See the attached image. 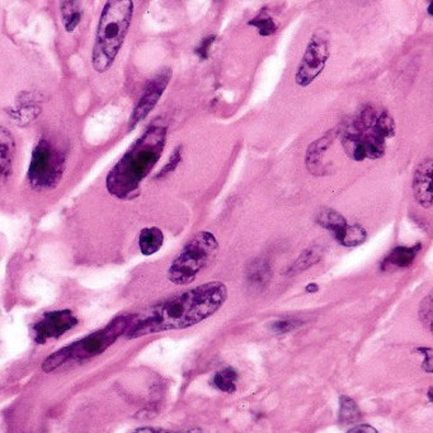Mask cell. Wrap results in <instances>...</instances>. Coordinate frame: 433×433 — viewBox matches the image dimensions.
Listing matches in <instances>:
<instances>
[{
    "label": "cell",
    "mask_w": 433,
    "mask_h": 433,
    "mask_svg": "<svg viewBox=\"0 0 433 433\" xmlns=\"http://www.w3.org/2000/svg\"><path fill=\"white\" fill-rule=\"evenodd\" d=\"M228 300V287L212 281L147 306L133 315L126 338L136 339L161 331H181L212 317Z\"/></svg>",
    "instance_id": "6da1fadb"
},
{
    "label": "cell",
    "mask_w": 433,
    "mask_h": 433,
    "mask_svg": "<svg viewBox=\"0 0 433 433\" xmlns=\"http://www.w3.org/2000/svg\"><path fill=\"white\" fill-rule=\"evenodd\" d=\"M168 128L161 120L153 122L109 171L106 185L111 195L128 200L138 195L141 182L158 163L166 144Z\"/></svg>",
    "instance_id": "7a4b0ae2"
},
{
    "label": "cell",
    "mask_w": 433,
    "mask_h": 433,
    "mask_svg": "<svg viewBox=\"0 0 433 433\" xmlns=\"http://www.w3.org/2000/svg\"><path fill=\"white\" fill-rule=\"evenodd\" d=\"M133 0H109L103 7L92 50V66L97 73H106L115 63L125 44L134 17Z\"/></svg>",
    "instance_id": "3957f363"
},
{
    "label": "cell",
    "mask_w": 433,
    "mask_h": 433,
    "mask_svg": "<svg viewBox=\"0 0 433 433\" xmlns=\"http://www.w3.org/2000/svg\"><path fill=\"white\" fill-rule=\"evenodd\" d=\"M131 319L133 315L128 314L120 315L101 329L54 352L42 363V371L49 374L63 367L90 361L92 358L102 355L118 338L126 334Z\"/></svg>",
    "instance_id": "277c9868"
},
{
    "label": "cell",
    "mask_w": 433,
    "mask_h": 433,
    "mask_svg": "<svg viewBox=\"0 0 433 433\" xmlns=\"http://www.w3.org/2000/svg\"><path fill=\"white\" fill-rule=\"evenodd\" d=\"M219 243L210 231L192 236L168 268L166 277L174 285L185 286L196 280L198 274L216 260Z\"/></svg>",
    "instance_id": "5b68a950"
},
{
    "label": "cell",
    "mask_w": 433,
    "mask_h": 433,
    "mask_svg": "<svg viewBox=\"0 0 433 433\" xmlns=\"http://www.w3.org/2000/svg\"><path fill=\"white\" fill-rule=\"evenodd\" d=\"M346 133L362 142L367 159H379L385 154L386 140L395 135V122L388 111L376 112L372 107L361 109Z\"/></svg>",
    "instance_id": "8992f818"
},
{
    "label": "cell",
    "mask_w": 433,
    "mask_h": 433,
    "mask_svg": "<svg viewBox=\"0 0 433 433\" xmlns=\"http://www.w3.org/2000/svg\"><path fill=\"white\" fill-rule=\"evenodd\" d=\"M64 168V154L42 139L33 149L27 174L28 183L36 191L54 190L61 181Z\"/></svg>",
    "instance_id": "52a82bcc"
},
{
    "label": "cell",
    "mask_w": 433,
    "mask_h": 433,
    "mask_svg": "<svg viewBox=\"0 0 433 433\" xmlns=\"http://www.w3.org/2000/svg\"><path fill=\"white\" fill-rule=\"evenodd\" d=\"M329 56L331 47L327 35L323 32L314 33L295 74L296 84L301 88L310 85L324 71Z\"/></svg>",
    "instance_id": "ba28073f"
},
{
    "label": "cell",
    "mask_w": 433,
    "mask_h": 433,
    "mask_svg": "<svg viewBox=\"0 0 433 433\" xmlns=\"http://www.w3.org/2000/svg\"><path fill=\"white\" fill-rule=\"evenodd\" d=\"M78 322L77 315L71 309L47 312L31 328L33 341L37 344H46L58 339L71 331Z\"/></svg>",
    "instance_id": "9c48e42d"
},
{
    "label": "cell",
    "mask_w": 433,
    "mask_h": 433,
    "mask_svg": "<svg viewBox=\"0 0 433 433\" xmlns=\"http://www.w3.org/2000/svg\"><path fill=\"white\" fill-rule=\"evenodd\" d=\"M171 77H172V71L169 68H166L160 71L153 79H150V82L147 84L145 90L142 92V96L140 97L139 102L136 103L134 111L131 114L128 128H135L139 122L147 118V116L153 111L157 103L159 102L160 97L164 93L166 85L171 80Z\"/></svg>",
    "instance_id": "30bf717a"
},
{
    "label": "cell",
    "mask_w": 433,
    "mask_h": 433,
    "mask_svg": "<svg viewBox=\"0 0 433 433\" xmlns=\"http://www.w3.org/2000/svg\"><path fill=\"white\" fill-rule=\"evenodd\" d=\"M415 201L425 209L433 206V158L420 161L414 172L412 182Z\"/></svg>",
    "instance_id": "8fae6325"
},
{
    "label": "cell",
    "mask_w": 433,
    "mask_h": 433,
    "mask_svg": "<svg viewBox=\"0 0 433 433\" xmlns=\"http://www.w3.org/2000/svg\"><path fill=\"white\" fill-rule=\"evenodd\" d=\"M317 223L322 228L328 230L339 244L342 243L347 231L350 229V225L344 219L343 215H341L338 211L331 210V209L320 211L317 216Z\"/></svg>",
    "instance_id": "7c38bea8"
},
{
    "label": "cell",
    "mask_w": 433,
    "mask_h": 433,
    "mask_svg": "<svg viewBox=\"0 0 433 433\" xmlns=\"http://www.w3.org/2000/svg\"><path fill=\"white\" fill-rule=\"evenodd\" d=\"M420 248H422L420 244L413 247H396L382 261V271H395L409 267L415 260Z\"/></svg>",
    "instance_id": "4fadbf2b"
},
{
    "label": "cell",
    "mask_w": 433,
    "mask_h": 433,
    "mask_svg": "<svg viewBox=\"0 0 433 433\" xmlns=\"http://www.w3.org/2000/svg\"><path fill=\"white\" fill-rule=\"evenodd\" d=\"M331 141H333V134L328 133L323 138L314 141L312 145H309L305 159L309 172H312V174H322V171L324 169L323 157H324L325 152L328 150V147L331 145Z\"/></svg>",
    "instance_id": "5bb4252c"
},
{
    "label": "cell",
    "mask_w": 433,
    "mask_h": 433,
    "mask_svg": "<svg viewBox=\"0 0 433 433\" xmlns=\"http://www.w3.org/2000/svg\"><path fill=\"white\" fill-rule=\"evenodd\" d=\"M14 154H16V141L13 135L7 128H0V176L7 179L12 173Z\"/></svg>",
    "instance_id": "9a60e30c"
},
{
    "label": "cell",
    "mask_w": 433,
    "mask_h": 433,
    "mask_svg": "<svg viewBox=\"0 0 433 433\" xmlns=\"http://www.w3.org/2000/svg\"><path fill=\"white\" fill-rule=\"evenodd\" d=\"M60 12H61V20H63L65 31L68 33L74 32L83 20V4L75 0L61 1Z\"/></svg>",
    "instance_id": "2e32d148"
},
{
    "label": "cell",
    "mask_w": 433,
    "mask_h": 433,
    "mask_svg": "<svg viewBox=\"0 0 433 433\" xmlns=\"http://www.w3.org/2000/svg\"><path fill=\"white\" fill-rule=\"evenodd\" d=\"M164 244V234L159 228H144L139 234V248L144 255H153Z\"/></svg>",
    "instance_id": "e0dca14e"
},
{
    "label": "cell",
    "mask_w": 433,
    "mask_h": 433,
    "mask_svg": "<svg viewBox=\"0 0 433 433\" xmlns=\"http://www.w3.org/2000/svg\"><path fill=\"white\" fill-rule=\"evenodd\" d=\"M238 372L233 367H225V369L217 371L215 376L212 377V386L226 393L233 394L236 393V382H238Z\"/></svg>",
    "instance_id": "ac0fdd59"
},
{
    "label": "cell",
    "mask_w": 433,
    "mask_h": 433,
    "mask_svg": "<svg viewBox=\"0 0 433 433\" xmlns=\"http://www.w3.org/2000/svg\"><path fill=\"white\" fill-rule=\"evenodd\" d=\"M248 280L257 286L266 285L271 279V267L264 260H255L248 267Z\"/></svg>",
    "instance_id": "d6986e66"
},
{
    "label": "cell",
    "mask_w": 433,
    "mask_h": 433,
    "mask_svg": "<svg viewBox=\"0 0 433 433\" xmlns=\"http://www.w3.org/2000/svg\"><path fill=\"white\" fill-rule=\"evenodd\" d=\"M341 408H339V422L342 425H352L361 417V412L357 407L356 401L350 399L346 395H342L341 399Z\"/></svg>",
    "instance_id": "ffe728a7"
},
{
    "label": "cell",
    "mask_w": 433,
    "mask_h": 433,
    "mask_svg": "<svg viewBox=\"0 0 433 433\" xmlns=\"http://www.w3.org/2000/svg\"><path fill=\"white\" fill-rule=\"evenodd\" d=\"M248 25L255 27L258 30V33L263 37L271 36L277 31V25L274 23V18L268 14H264V11L255 17L253 20H249Z\"/></svg>",
    "instance_id": "44dd1931"
},
{
    "label": "cell",
    "mask_w": 433,
    "mask_h": 433,
    "mask_svg": "<svg viewBox=\"0 0 433 433\" xmlns=\"http://www.w3.org/2000/svg\"><path fill=\"white\" fill-rule=\"evenodd\" d=\"M418 315L423 327L433 336V290L422 300Z\"/></svg>",
    "instance_id": "7402d4cb"
},
{
    "label": "cell",
    "mask_w": 433,
    "mask_h": 433,
    "mask_svg": "<svg viewBox=\"0 0 433 433\" xmlns=\"http://www.w3.org/2000/svg\"><path fill=\"white\" fill-rule=\"evenodd\" d=\"M366 239H367V233H366L365 228H362L361 225L355 224V225H350V229L344 236L341 245L347 247V248H352V247L361 245Z\"/></svg>",
    "instance_id": "603a6c76"
},
{
    "label": "cell",
    "mask_w": 433,
    "mask_h": 433,
    "mask_svg": "<svg viewBox=\"0 0 433 433\" xmlns=\"http://www.w3.org/2000/svg\"><path fill=\"white\" fill-rule=\"evenodd\" d=\"M320 260V250L319 248H310L305 250L303 255H300L299 260L291 267L293 274H298L304 271L306 268L312 267Z\"/></svg>",
    "instance_id": "cb8c5ba5"
},
{
    "label": "cell",
    "mask_w": 433,
    "mask_h": 433,
    "mask_svg": "<svg viewBox=\"0 0 433 433\" xmlns=\"http://www.w3.org/2000/svg\"><path fill=\"white\" fill-rule=\"evenodd\" d=\"M300 325H301V322L298 319H279L271 325V329L277 334H283V333L295 331L296 328H299Z\"/></svg>",
    "instance_id": "d4e9b609"
},
{
    "label": "cell",
    "mask_w": 433,
    "mask_h": 433,
    "mask_svg": "<svg viewBox=\"0 0 433 433\" xmlns=\"http://www.w3.org/2000/svg\"><path fill=\"white\" fill-rule=\"evenodd\" d=\"M41 114V109L39 107H35V106H27V107H22V109H16L12 112V115H13L14 120H20V125H23V123H26V121H31V120H35L37 116Z\"/></svg>",
    "instance_id": "484cf974"
},
{
    "label": "cell",
    "mask_w": 433,
    "mask_h": 433,
    "mask_svg": "<svg viewBox=\"0 0 433 433\" xmlns=\"http://www.w3.org/2000/svg\"><path fill=\"white\" fill-rule=\"evenodd\" d=\"M182 159V147H176V150L173 152L171 158L168 160L164 168L157 174V178H161V177H166L169 173L173 172L177 166L179 164V161Z\"/></svg>",
    "instance_id": "4316f807"
},
{
    "label": "cell",
    "mask_w": 433,
    "mask_h": 433,
    "mask_svg": "<svg viewBox=\"0 0 433 433\" xmlns=\"http://www.w3.org/2000/svg\"><path fill=\"white\" fill-rule=\"evenodd\" d=\"M417 352H420L423 358L422 363V369L426 372H433V348H427V347H420L417 348Z\"/></svg>",
    "instance_id": "83f0119b"
},
{
    "label": "cell",
    "mask_w": 433,
    "mask_h": 433,
    "mask_svg": "<svg viewBox=\"0 0 433 433\" xmlns=\"http://www.w3.org/2000/svg\"><path fill=\"white\" fill-rule=\"evenodd\" d=\"M216 39V36H214V35H210V36H206L204 37V39L201 41V44L197 46V49H196V54H197L200 59H207V55H209V50H210V46L212 45V42L215 41Z\"/></svg>",
    "instance_id": "f1b7e54d"
},
{
    "label": "cell",
    "mask_w": 433,
    "mask_h": 433,
    "mask_svg": "<svg viewBox=\"0 0 433 433\" xmlns=\"http://www.w3.org/2000/svg\"><path fill=\"white\" fill-rule=\"evenodd\" d=\"M133 433H204L201 428H191L187 431H181V432H172V431H166V429H160V428H154V427H140L136 428Z\"/></svg>",
    "instance_id": "f546056e"
},
{
    "label": "cell",
    "mask_w": 433,
    "mask_h": 433,
    "mask_svg": "<svg viewBox=\"0 0 433 433\" xmlns=\"http://www.w3.org/2000/svg\"><path fill=\"white\" fill-rule=\"evenodd\" d=\"M347 433H379L375 427L370 426V425H360V426L350 428Z\"/></svg>",
    "instance_id": "4dcf8cb0"
},
{
    "label": "cell",
    "mask_w": 433,
    "mask_h": 433,
    "mask_svg": "<svg viewBox=\"0 0 433 433\" xmlns=\"http://www.w3.org/2000/svg\"><path fill=\"white\" fill-rule=\"evenodd\" d=\"M306 290H307L309 293H314V291H317V290H318V286H317V285H314V283H312V285H309V286L306 287Z\"/></svg>",
    "instance_id": "1f68e13d"
},
{
    "label": "cell",
    "mask_w": 433,
    "mask_h": 433,
    "mask_svg": "<svg viewBox=\"0 0 433 433\" xmlns=\"http://www.w3.org/2000/svg\"><path fill=\"white\" fill-rule=\"evenodd\" d=\"M427 398H428V401H432L433 403V386L432 388H429V390H428V393H427Z\"/></svg>",
    "instance_id": "d6a6232c"
},
{
    "label": "cell",
    "mask_w": 433,
    "mask_h": 433,
    "mask_svg": "<svg viewBox=\"0 0 433 433\" xmlns=\"http://www.w3.org/2000/svg\"><path fill=\"white\" fill-rule=\"evenodd\" d=\"M428 14H429V16H432L433 17V1L432 3H429V7H428Z\"/></svg>",
    "instance_id": "836d02e7"
}]
</instances>
